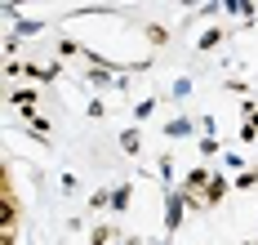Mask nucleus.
<instances>
[{
    "instance_id": "nucleus-1",
    "label": "nucleus",
    "mask_w": 258,
    "mask_h": 245,
    "mask_svg": "<svg viewBox=\"0 0 258 245\" xmlns=\"http://www.w3.org/2000/svg\"><path fill=\"white\" fill-rule=\"evenodd\" d=\"M165 223H169V227H178V223H182V201H178V196H169V205H165Z\"/></svg>"
},
{
    "instance_id": "nucleus-2",
    "label": "nucleus",
    "mask_w": 258,
    "mask_h": 245,
    "mask_svg": "<svg viewBox=\"0 0 258 245\" xmlns=\"http://www.w3.org/2000/svg\"><path fill=\"white\" fill-rule=\"evenodd\" d=\"M120 143H125V152H138V134H134V130H125V134H120Z\"/></svg>"
}]
</instances>
